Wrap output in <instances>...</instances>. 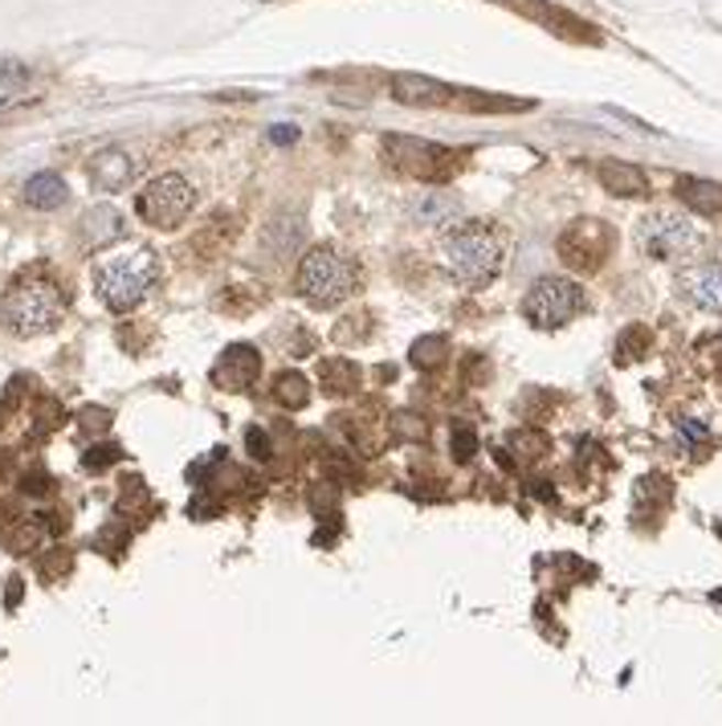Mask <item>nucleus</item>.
Listing matches in <instances>:
<instances>
[{"mask_svg": "<svg viewBox=\"0 0 722 726\" xmlns=\"http://www.w3.org/2000/svg\"><path fill=\"white\" fill-rule=\"evenodd\" d=\"M66 307H70L66 286H62L50 270L33 266V270H21V274L9 282V290L0 298V319H4V327H9L17 339H37V336H50L57 322L66 319Z\"/></svg>", "mask_w": 722, "mask_h": 726, "instance_id": "nucleus-1", "label": "nucleus"}, {"mask_svg": "<svg viewBox=\"0 0 722 726\" xmlns=\"http://www.w3.org/2000/svg\"><path fill=\"white\" fill-rule=\"evenodd\" d=\"M160 282V257L152 250H114L107 257H98L95 266V290L102 298V307L114 310V315H127L135 310L155 290Z\"/></svg>", "mask_w": 722, "mask_h": 726, "instance_id": "nucleus-2", "label": "nucleus"}, {"mask_svg": "<svg viewBox=\"0 0 722 726\" xmlns=\"http://www.w3.org/2000/svg\"><path fill=\"white\" fill-rule=\"evenodd\" d=\"M502 262H506V241L486 221L466 224V229H458L453 238L445 241V270L466 290L490 286L502 274Z\"/></svg>", "mask_w": 722, "mask_h": 726, "instance_id": "nucleus-3", "label": "nucleus"}, {"mask_svg": "<svg viewBox=\"0 0 722 726\" xmlns=\"http://www.w3.org/2000/svg\"><path fill=\"white\" fill-rule=\"evenodd\" d=\"M355 290H360V266L351 262L348 253L331 250V245H315L310 253H303V262H298V294L310 307L331 310L339 302H348Z\"/></svg>", "mask_w": 722, "mask_h": 726, "instance_id": "nucleus-4", "label": "nucleus"}, {"mask_svg": "<svg viewBox=\"0 0 722 726\" xmlns=\"http://www.w3.org/2000/svg\"><path fill=\"white\" fill-rule=\"evenodd\" d=\"M637 245L653 262H681V257H690V253L702 245V233H698V224L690 221V217L661 209V212L641 217Z\"/></svg>", "mask_w": 722, "mask_h": 726, "instance_id": "nucleus-5", "label": "nucleus"}, {"mask_svg": "<svg viewBox=\"0 0 722 726\" xmlns=\"http://www.w3.org/2000/svg\"><path fill=\"white\" fill-rule=\"evenodd\" d=\"M612 245H616V233H612L609 221L580 217V221H571L568 229L559 233L556 253L571 274H597V270L612 257Z\"/></svg>", "mask_w": 722, "mask_h": 726, "instance_id": "nucleus-6", "label": "nucleus"}, {"mask_svg": "<svg viewBox=\"0 0 722 726\" xmlns=\"http://www.w3.org/2000/svg\"><path fill=\"white\" fill-rule=\"evenodd\" d=\"M583 310V290L571 278H559V274H547L527 290L523 298V315H527L530 327L539 331H559L568 327L576 315Z\"/></svg>", "mask_w": 722, "mask_h": 726, "instance_id": "nucleus-7", "label": "nucleus"}, {"mask_svg": "<svg viewBox=\"0 0 722 726\" xmlns=\"http://www.w3.org/2000/svg\"><path fill=\"white\" fill-rule=\"evenodd\" d=\"M196 209V188L184 180L180 172H164L155 176L135 200V212L143 217V224L152 229H176L188 221V212Z\"/></svg>", "mask_w": 722, "mask_h": 726, "instance_id": "nucleus-8", "label": "nucleus"}, {"mask_svg": "<svg viewBox=\"0 0 722 726\" xmlns=\"http://www.w3.org/2000/svg\"><path fill=\"white\" fill-rule=\"evenodd\" d=\"M384 152H389L392 168L408 172V176H417V180H425V184H441L458 172V152L437 147V143H425V140H401V135H392V140L384 143Z\"/></svg>", "mask_w": 722, "mask_h": 726, "instance_id": "nucleus-9", "label": "nucleus"}, {"mask_svg": "<svg viewBox=\"0 0 722 726\" xmlns=\"http://www.w3.org/2000/svg\"><path fill=\"white\" fill-rule=\"evenodd\" d=\"M258 376H262V355H258L250 343H233V348L217 360V367H212V384L221 392L253 388Z\"/></svg>", "mask_w": 722, "mask_h": 726, "instance_id": "nucleus-10", "label": "nucleus"}, {"mask_svg": "<svg viewBox=\"0 0 722 726\" xmlns=\"http://www.w3.org/2000/svg\"><path fill=\"white\" fill-rule=\"evenodd\" d=\"M681 294L694 302L698 310L719 315L722 310V262H702L681 274Z\"/></svg>", "mask_w": 722, "mask_h": 726, "instance_id": "nucleus-11", "label": "nucleus"}, {"mask_svg": "<svg viewBox=\"0 0 722 726\" xmlns=\"http://www.w3.org/2000/svg\"><path fill=\"white\" fill-rule=\"evenodd\" d=\"M449 95H453L449 86L433 82L425 74H396L392 78V98L404 107H441V102H449Z\"/></svg>", "mask_w": 722, "mask_h": 726, "instance_id": "nucleus-12", "label": "nucleus"}, {"mask_svg": "<svg viewBox=\"0 0 722 726\" xmlns=\"http://www.w3.org/2000/svg\"><path fill=\"white\" fill-rule=\"evenodd\" d=\"M597 180L604 193L612 196H625V200H633V196H649V176L641 168H633V164H625V160H604L597 168Z\"/></svg>", "mask_w": 722, "mask_h": 726, "instance_id": "nucleus-13", "label": "nucleus"}, {"mask_svg": "<svg viewBox=\"0 0 722 726\" xmlns=\"http://www.w3.org/2000/svg\"><path fill=\"white\" fill-rule=\"evenodd\" d=\"M135 180V160L127 152H98L90 160V184L98 193H119Z\"/></svg>", "mask_w": 722, "mask_h": 726, "instance_id": "nucleus-14", "label": "nucleus"}, {"mask_svg": "<svg viewBox=\"0 0 722 726\" xmlns=\"http://www.w3.org/2000/svg\"><path fill=\"white\" fill-rule=\"evenodd\" d=\"M678 200L686 209H694L698 217H722V184L698 180V176H681Z\"/></svg>", "mask_w": 722, "mask_h": 726, "instance_id": "nucleus-15", "label": "nucleus"}, {"mask_svg": "<svg viewBox=\"0 0 722 726\" xmlns=\"http://www.w3.org/2000/svg\"><path fill=\"white\" fill-rule=\"evenodd\" d=\"M66 196H70V188H66V180H62L57 172H37V176H29V184H25V205L37 212L62 209Z\"/></svg>", "mask_w": 722, "mask_h": 726, "instance_id": "nucleus-16", "label": "nucleus"}, {"mask_svg": "<svg viewBox=\"0 0 722 726\" xmlns=\"http://www.w3.org/2000/svg\"><path fill=\"white\" fill-rule=\"evenodd\" d=\"M458 217H461V205L449 193H437V188L425 193L417 205H413V221L433 224V229H445V224H453Z\"/></svg>", "mask_w": 722, "mask_h": 726, "instance_id": "nucleus-17", "label": "nucleus"}, {"mask_svg": "<svg viewBox=\"0 0 722 726\" xmlns=\"http://www.w3.org/2000/svg\"><path fill=\"white\" fill-rule=\"evenodd\" d=\"M319 384L331 392V396H351V392L360 388V367H355L351 360H343V355H335V360H322Z\"/></svg>", "mask_w": 722, "mask_h": 726, "instance_id": "nucleus-18", "label": "nucleus"}, {"mask_svg": "<svg viewBox=\"0 0 722 726\" xmlns=\"http://www.w3.org/2000/svg\"><path fill=\"white\" fill-rule=\"evenodd\" d=\"M274 400H278L282 408H303L306 400H310V384H306V376H298V372L278 376V384H274Z\"/></svg>", "mask_w": 722, "mask_h": 726, "instance_id": "nucleus-19", "label": "nucleus"}, {"mask_svg": "<svg viewBox=\"0 0 722 726\" xmlns=\"http://www.w3.org/2000/svg\"><path fill=\"white\" fill-rule=\"evenodd\" d=\"M229 238H233V229H229V217H217V221L200 233V238L193 241V250H205L209 245V253H205V262H217V253H221V245H229Z\"/></svg>", "mask_w": 722, "mask_h": 726, "instance_id": "nucleus-20", "label": "nucleus"}, {"mask_svg": "<svg viewBox=\"0 0 722 726\" xmlns=\"http://www.w3.org/2000/svg\"><path fill=\"white\" fill-rule=\"evenodd\" d=\"M649 327H628L625 336H621V343H616V355H621V363L628 360H641V355H649Z\"/></svg>", "mask_w": 722, "mask_h": 726, "instance_id": "nucleus-21", "label": "nucleus"}, {"mask_svg": "<svg viewBox=\"0 0 722 726\" xmlns=\"http://www.w3.org/2000/svg\"><path fill=\"white\" fill-rule=\"evenodd\" d=\"M441 360H445V339L429 336V339H417V343H413V363H417L420 372H425V367H437Z\"/></svg>", "mask_w": 722, "mask_h": 726, "instance_id": "nucleus-22", "label": "nucleus"}, {"mask_svg": "<svg viewBox=\"0 0 722 726\" xmlns=\"http://www.w3.org/2000/svg\"><path fill=\"white\" fill-rule=\"evenodd\" d=\"M90 221H98V233H90V241L119 238V233H123V221H119V212L114 209H95L90 212Z\"/></svg>", "mask_w": 722, "mask_h": 726, "instance_id": "nucleus-23", "label": "nucleus"}, {"mask_svg": "<svg viewBox=\"0 0 722 726\" xmlns=\"http://www.w3.org/2000/svg\"><path fill=\"white\" fill-rule=\"evenodd\" d=\"M473 453H478V437H473V429L466 420H458V425H453V458L470 461Z\"/></svg>", "mask_w": 722, "mask_h": 726, "instance_id": "nucleus-24", "label": "nucleus"}, {"mask_svg": "<svg viewBox=\"0 0 722 726\" xmlns=\"http://www.w3.org/2000/svg\"><path fill=\"white\" fill-rule=\"evenodd\" d=\"M29 82V66L17 57H0V86H21Z\"/></svg>", "mask_w": 722, "mask_h": 726, "instance_id": "nucleus-25", "label": "nucleus"}, {"mask_svg": "<svg viewBox=\"0 0 722 726\" xmlns=\"http://www.w3.org/2000/svg\"><path fill=\"white\" fill-rule=\"evenodd\" d=\"M114 458H119V449L114 446H95L83 461H86V470H102V465H111Z\"/></svg>", "mask_w": 722, "mask_h": 726, "instance_id": "nucleus-26", "label": "nucleus"}, {"mask_svg": "<svg viewBox=\"0 0 722 726\" xmlns=\"http://www.w3.org/2000/svg\"><path fill=\"white\" fill-rule=\"evenodd\" d=\"M250 453H253L258 461H265L270 453H274V449H270V441H265L262 429H250Z\"/></svg>", "mask_w": 722, "mask_h": 726, "instance_id": "nucleus-27", "label": "nucleus"}, {"mask_svg": "<svg viewBox=\"0 0 722 726\" xmlns=\"http://www.w3.org/2000/svg\"><path fill=\"white\" fill-rule=\"evenodd\" d=\"M298 140V131H294L291 123H282L278 131H270V143H294Z\"/></svg>", "mask_w": 722, "mask_h": 726, "instance_id": "nucleus-28", "label": "nucleus"}, {"mask_svg": "<svg viewBox=\"0 0 722 726\" xmlns=\"http://www.w3.org/2000/svg\"><path fill=\"white\" fill-rule=\"evenodd\" d=\"M420 417H401V433L408 437H425V425H417Z\"/></svg>", "mask_w": 722, "mask_h": 726, "instance_id": "nucleus-29", "label": "nucleus"}]
</instances>
